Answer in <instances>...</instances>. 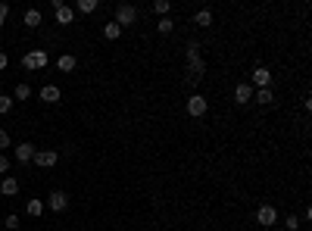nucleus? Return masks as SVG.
Returning a JSON list of instances; mask_svg holds the SVG:
<instances>
[{"label": "nucleus", "instance_id": "obj_1", "mask_svg": "<svg viewBox=\"0 0 312 231\" xmlns=\"http://www.w3.org/2000/svg\"><path fill=\"white\" fill-rule=\"evenodd\" d=\"M203 72H206V63H203V54H200V44L191 41L188 44V85H200Z\"/></svg>", "mask_w": 312, "mask_h": 231}, {"label": "nucleus", "instance_id": "obj_2", "mask_svg": "<svg viewBox=\"0 0 312 231\" xmlns=\"http://www.w3.org/2000/svg\"><path fill=\"white\" fill-rule=\"evenodd\" d=\"M47 63H50L47 50H29V54L22 57V69H29V72H35V69H47Z\"/></svg>", "mask_w": 312, "mask_h": 231}, {"label": "nucleus", "instance_id": "obj_3", "mask_svg": "<svg viewBox=\"0 0 312 231\" xmlns=\"http://www.w3.org/2000/svg\"><path fill=\"white\" fill-rule=\"evenodd\" d=\"M113 22L119 25V29H125V25H135V22H138V7H135V4H119Z\"/></svg>", "mask_w": 312, "mask_h": 231}, {"label": "nucleus", "instance_id": "obj_4", "mask_svg": "<svg viewBox=\"0 0 312 231\" xmlns=\"http://www.w3.org/2000/svg\"><path fill=\"white\" fill-rule=\"evenodd\" d=\"M50 7H54V13H57V25H72L75 22V10L66 4V0H54Z\"/></svg>", "mask_w": 312, "mask_h": 231}, {"label": "nucleus", "instance_id": "obj_5", "mask_svg": "<svg viewBox=\"0 0 312 231\" xmlns=\"http://www.w3.org/2000/svg\"><path fill=\"white\" fill-rule=\"evenodd\" d=\"M32 163H35V166H41V169H54V166L60 163V153H57V150H35Z\"/></svg>", "mask_w": 312, "mask_h": 231}, {"label": "nucleus", "instance_id": "obj_6", "mask_svg": "<svg viewBox=\"0 0 312 231\" xmlns=\"http://www.w3.org/2000/svg\"><path fill=\"white\" fill-rule=\"evenodd\" d=\"M256 222L263 225V228H272V225L278 222V210L272 207V203H263V207L256 210Z\"/></svg>", "mask_w": 312, "mask_h": 231}, {"label": "nucleus", "instance_id": "obj_7", "mask_svg": "<svg viewBox=\"0 0 312 231\" xmlns=\"http://www.w3.org/2000/svg\"><path fill=\"white\" fill-rule=\"evenodd\" d=\"M206 97L203 94H191L188 97V116H194V119H200V116H206Z\"/></svg>", "mask_w": 312, "mask_h": 231}, {"label": "nucleus", "instance_id": "obj_8", "mask_svg": "<svg viewBox=\"0 0 312 231\" xmlns=\"http://www.w3.org/2000/svg\"><path fill=\"white\" fill-rule=\"evenodd\" d=\"M250 82H253L256 88H272V72H269L266 66H256L253 75H250Z\"/></svg>", "mask_w": 312, "mask_h": 231}, {"label": "nucleus", "instance_id": "obj_9", "mask_svg": "<svg viewBox=\"0 0 312 231\" xmlns=\"http://www.w3.org/2000/svg\"><path fill=\"white\" fill-rule=\"evenodd\" d=\"M47 207L54 210V213H63V210L69 207V194H66V191H54V194L47 197Z\"/></svg>", "mask_w": 312, "mask_h": 231}, {"label": "nucleus", "instance_id": "obj_10", "mask_svg": "<svg viewBox=\"0 0 312 231\" xmlns=\"http://www.w3.org/2000/svg\"><path fill=\"white\" fill-rule=\"evenodd\" d=\"M13 157H16V163L22 166V163H32V157H35V147L29 144V141H22L19 147H16V153H13Z\"/></svg>", "mask_w": 312, "mask_h": 231}, {"label": "nucleus", "instance_id": "obj_11", "mask_svg": "<svg viewBox=\"0 0 312 231\" xmlns=\"http://www.w3.org/2000/svg\"><path fill=\"white\" fill-rule=\"evenodd\" d=\"M234 100H238V104L244 107V104H250L253 100V85H247V82H241L238 88H234Z\"/></svg>", "mask_w": 312, "mask_h": 231}, {"label": "nucleus", "instance_id": "obj_12", "mask_svg": "<svg viewBox=\"0 0 312 231\" xmlns=\"http://www.w3.org/2000/svg\"><path fill=\"white\" fill-rule=\"evenodd\" d=\"M60 97H63V91L57 85H44L41 88V100H44V104H60Z\"/></svg>", "mask_w": 312, "mask_h": 231}, {"label": "nucleus", "instance_id": "obj_13", "mask_svg": "<svg viewBox=\"0 0 312 231\" xmlns=\"http://www.w3.org/2000/svg\"><path fill=\"white\" fill-rule=\"evenodd\" d=\"M0 194H4V197H16V194H19V178L7 175V178H4V185H0Z\"/></svg>", "mask_w": 312, "mask_h": 231}, {"label": "nucleus", "instance_id": "obj_14", "mask_svg": "<svg viewBox=\"0 0 312 231\" xmlns=\"http://www.w3.org/2000/svg\"><path fill=\"white\" fill-rule=\"evenodd\" d=\"M253 97H256V104H263V107H275L272 88H259V91H253Z\"/></svg>", "mask_w": 312, "mask_h": 231}, {"label": "nucleus", "instance_id": "obj_15", "mask_svg": "<svg viewBox=\"0 0 312 231\" xmlns=\"http://www.w3.org/2000/svg\"><path fill=\"white\" fill-rule=\"evenodd\" d=\"M41 10H25V16H22V22H25V29H38L41 25Z\"/></svg>", "mask_w": 312, "mask_h": 231}, {"label": "nucleus", "instance_id": "obj_16", "mask_svg": "<svg viewBox=\"0 0 312 231\" xmlns=\"http://www.w3.org/2000/svg\"><path fill=\"white\" fill-rule=\"evenodd\" d=\"M194 25H197V29H210V25H213V13L210 10H200L194 16Z\"/></svg>", "mask_w": 312, "mask_h": 231}, {"label": "nucleus", "instance_id": "obj_17", "mask_svg": "<svg viewBox=\"0 0 312 231\" xmlns=\"http://www.w3.org/2000/svg\"><path fill=\"white\" fill-rule=\"evenodd\" d=\"M57 66H60V72H72V69L78 66V60H75L72 54H63V57L57 60Z\"/></svg>", "mask_w": 312, "mask_h": 231}, {"label": "nucleus", "instance_id": "obj_18", "mask_svg": "<svg viewBox=\"0 0 312 231\" xmlns=\"http://www.w3.org/2000/svg\"><path fill=\"white\" fill-rule=\"evenodd\" d=\"M172 29H175L172 16H166V19H160V22H156V32H160V35H172Z\"/></svg>", "mask_w": 312, "mask_h": 231}, {"label": "nucleus", "instance_id": "obj_19", "mask_svg": "<svg viewBox=\"0 0 312 231\" xmlns=\"http://www.w3.org/2000/svg\"><path fill=\"white\" fill-rule=\"evenodd\" d=\"M122 32H125V29H119V25H116V22H107V25H103V35H107L110 41H116V38H119Z\"/></svg>", "mask_w": 312, "mask_h": 231}, {"label": "nucleus", "instance_id": "obj_20", "mask_svg": "<svg viewBox=\"0 0 312 231\" xmlns=\"http://www.w3.org/2000/svg\"><path fill=\"white\" fill-rule=\"evenodd\" d=\"M25 213H29V216H41L44 213V200H29V207H25Z\"/></svg>", "mask_w": 312, "mask_h": 231}, {"label": "nucleus", "instance_id": "obj_21", "mask_svg": "<svg viewBox=\"0 0 312 231\" xmlns=\"http://www.w3.org/2000/svg\"><path fill=\"white\" fill-rule=\"evenodd\" d=\"M29 97H32V88H29V85H25V82H22V85H16L13 100H29Z\"/></svg>", "mask_w": 312, "mask_h": 231}, {"label": "nucleus", "instance_id": "obj_22", "mask_svg": "<svg viewBox=\"0 0 312 231\" xmlns=\"http://www.w3.org/2000/svg\"><path fill=\"white\" fill-rule=\"evenodd\" d=\"M153 10H156V13H160V16L166 19V16L172 13V0H156V4H153Z\"/></svg>", "mask_w": 312, "mask_h": 231}, {"label": "nucleus", "instance_id": "obj_23", "mask_svg": "<svg viewBox=\"0 0 312 231\" xmlns=\"http://www.w3.org/2000/svg\"><path fill=\"white\" fill-rule=\"evenodd\" d=\"M100 4H97V0H78V13H94Z\"/></svg>", "mask_w": 312, "mask_h": 231}, {"label": "nucleus", "instance_id": "obj_24", "mask_svg": "<svg viewBox=\"0 0 312 231\" xmlns=\"http://www.w3.org/2000/svg\"><path fill=\"white\" fill-rule=\"evenodd\" d=\"M13 110V97H7V94H0V116H7Z\"/></svg>", "mask_w": 312, "mask_h": 231}, {"label": "nucleus", "instance_id": "obj_25", "mask_svg": "<svg viewBox=\"0 0 312 231\" xmlns=\"http://www.w3.org/2000/svg\"><path fill=\"white\" fill-rule=\"evenodd\" d=\"M284 225H288V231H297V228H300V219H297V216L291 213L288 219H284Z\"/></svg>", "mask_w": 312, "mask_h": 231}, {"label": "nucleus", "instance_id": "obj_26", "mask_svg": "<svg viewBox=\"0 0 312 231\" xmlns=\"http://www.w3.org/2000/svg\"><path fill=\"white\" fill-rule=\"evenodd\" d=\"M7 16H10V7H7V4H0V29H4V22H7Z\"/></svg>", "mask_w": 312, "mask_h": 231}, {"label": "nucleus", "instance_id": "obj_27", "mask_svg": "<svg viewBox=\"0 0 312 231\" xmlns=\"http://www.w3.org/2000/svg\"><path fill=\"white\" fill-rule=\"evenodd\" d=\"M4 172H10V157H4V153H0V175Z\"/></svg>", "mask_w": 312, "mask_h": 231}, {"label": "nucleus", "instance_id": "obj_28", "mask_svg": "<svg viewBox=\"0 0 312 231\" xmlns=\"http://www.w3.org/2000/svg\"><path fill=\"white\" fill-rule=\"evenodd\" d=\"M10 147V135L4 132V128H0V150H7Z\"/></svg>", "mask_w": 312, "mask_h": 231}, {"label": "nucleus", "instance_id": "obj_29", "mask_svg": "<svg viewBox=\"0 0 312 231\" xmlns=\"http://www.w3.org/2000/svg\"><path fill=\"white\" fill-rule=\"evenodd\" d=\"M4 225H7L10 231H13V228H19V216H7V222H4Z\"/></svg>", "mask_w": 312, "mask_h": 231}, {"label": "nucleus", "instance_id": "obj_30", "mask_svg": "<svg viewBox=\"0 0 312 231\" xmlns=\"http://www.w3.org/2000/svg\"><path fill=\"white\" fill-rule=\"evenodd\" d=\"M7 66H10V57H7V54H4V50H0V72H4V69H7Z\"/></svg>", "mask_w": 312, "mask_h": 231}]
</instances>
